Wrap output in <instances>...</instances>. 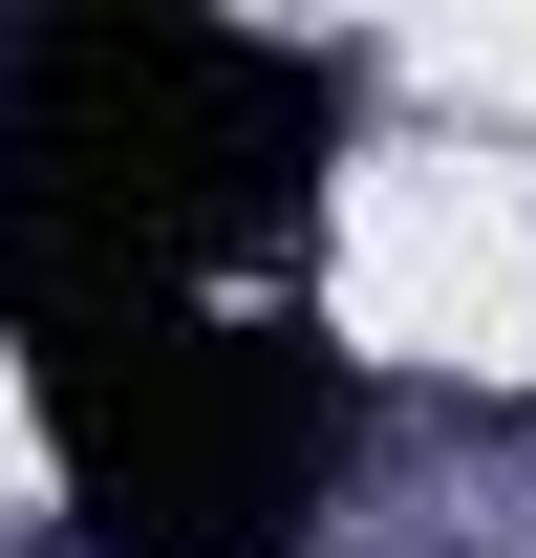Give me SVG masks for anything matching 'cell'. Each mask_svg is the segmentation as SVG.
I'll return each instance as SVG.
<instances>
[{
	"mask_svg": "<svg viewBox=\"0 0 536 558\" xmlns=\"http://www.w3.org/2000/svg\"><path fill=\"white\" fill-rule=\"evenodd\" d=\"M343 65L194 22V0H65L0 44V344L130 323V301H258L322 215Z\"/></svg>",
	"mask_w": 536,
	"mask_h": 558,
	"instance_id": "cell-1",
	"label": "cell"
},
{
	"mask_svg": "<svg viewBox=\"0 0 536 558\" xmlns=\"http://www.w3.org/2000/svg\"><path fill=\"white\" fill-rule=\"evenodd\" d=\"M22 429L86 558H301L365 451V387L301 301H130L22 344Z\"/></svg>",
	"mask_w": 536,
	"mask_h": 558,
	"instance_id": "cell-2",
	"label": "cell"
}]
</instances>
